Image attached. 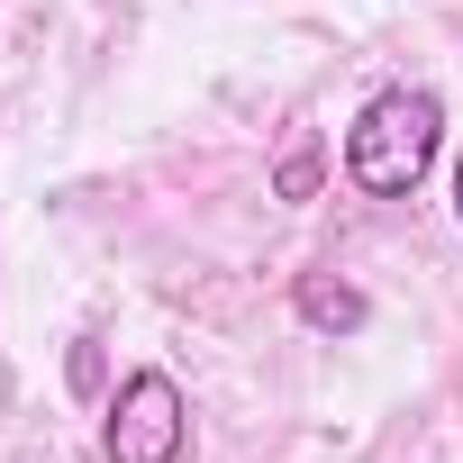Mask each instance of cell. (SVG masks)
<instances>
[{
    "label": "cell",
    "instance_id": "obj_1",
    "mask_svg": "<svg viewBox=\"0 0 463 463\" xmlns=\"http://www.w3.org/2000/svg\"><path fill=\"white\" fill-rule=\"evenodd\" d=\"M436 146H445V100H436L427 82H391V91H373V100L354 109V128H345V182H354L364 200H409V191L427 182Z\"/></svg>",
    "mask_w": 463,
    "mask_h": 463
},
{
    "label": "cell",
    "instance_id": "obj_2",
    "mask_svg": "<svg viewBox=\"0 0 463 463\" xmlns=\"http://www.w3.org/2000/svg\"><path fill=\"white\" fill-rule=\"evenodd\" d=\"M191 445V400L164 364H137L118 391H109V418H100V454L109 463H182Z\"/></svg>",
    "mask_w": 463,
    "mask_h": 463
},
{
    "label": "cell",
    "instance_id": "obj_3",
    "mask_svg": "<svg viewBox=\"0 0 463 463\" xmlns=\"http://www.w3.org/2000/svg\"><path fill=\"white\" fill-rule=\"evenodd\" d=\"M291 309H300V327H318V336H354V327L373 318V300H364L345 273H300V282H291Z\"/></svg>",
    "mask_w": 463,
    "mask_h": 463
},
{
    "label": "cell",
    "instance_id": "obj_4",
    "mask_svg": "<svg viewBox=\"0 0 463 463\" xmlns=\"http://www.w3.org/2000/svg\"><path fill=\"white\" fill-rule=\"evenodd\" d=\"M318 173H327V146H318V137H300V146L282 155V173H273V191H282V200H309V191H318Z\"/></svg>",
    "mask_w": 463,
    "mask_h": 463
},
{
    "label": "cell",
    "instance_id": "obj_5",
    "mask_svg": "<svg viewBox=\"0 0 463 463\" xmlns=\"http://www.w3.org/2000/svg\"><path fill=\"white\" fill-rule=\"evenodd\" d=\"M454 218H463V146H454Z\"/></svg>",
    "mask_w": 463,
    "mask_h": 463
}]
</instances>
